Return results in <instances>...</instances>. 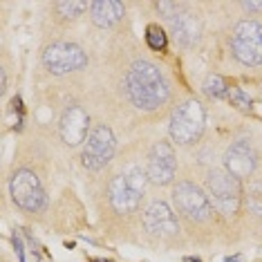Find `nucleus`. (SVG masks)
<instances>
[{"label": "nucleus", "instance_id": "obj_1", "mask_svg": "<svg viewBox=\"0 0 262 262\" xmlns=\"http://www.w3.org/2000/svg\"><path fill=\"white\" fill-rule=\"evenodd\" d=\"M126 88L130 101L139 110H157L168 101L170 90L164 74L157 70V65L148 61H137L130 65L126 76Z\"/></svg>", "mask_w": 262, "mask_h": 262}, {"label": "nucleus", "instance_id": "obj_2", "mask_svg": "<svg viewBox=\"0 0 262 262\" xmlns=\"http://www.w3.org/2000/svg\"><path fill=\"white\" fill-rule=\"evenodd\" d=\"M148 182H150L148 180V172L141 170L139 166H133L123 175L115 177L110 184V202L115 206V211L119 213L135 211L139 206V200L144 195Z\"/></svg>", "mask_w": 262, "mask_h": 262}, {"label": "nucleus", "instance_id": "obj_3", "mask_svg": "<svg viewBox=\"0 0 262 262\" xmlns=\"http://www.w3.org/2000/svg\"><path fill=\"white\" fill-rule=\"evenodd\" d=\"M206 115L198 101H184L170 117V137L177 144H195L204 133Z\"/></svg>", "mask_w": 262, "mask_h": 262}, {"label": "nucleus", "instance_id": "obj_4", "mask_svg": "<svg viewBox=\"0 0 262 262\" xmlns=\"http://www.w3.org/2000/svg\"><path fill=\"white\" fill-rule=\"evenodd\" d=\"M206 188L213 200V206L224 215H233L240 208L242 186L240 180L226 170H211L206 177Z\"/></svg>", "mask_w": 262, "mask_h": 262}, {"label": "nucleus", "instance_id": "obj_5", "mask_svg": "<svg viewBox=\"0 0 262 262\" xmlns=\"http://www.w3.org/2000/svg\"><path fill=\"white\" fill-rule=\"evenodd\" d=\"M233 54L244 65H262V25L255 20H242L233 29Z\"/></svg>", "mask_w": 262, "mask_h": 262}, {"label": "nucleus", "instance_id": "obj_6", "mask_svg": "<svg viewBox=\"0 0 262 262\" xmlns=\"http://www.w3.org/2000/svg\"><path fill=\"white\" fill-rule=\"evenodd\" d=\"M11 198L25 211H40L47 204V195L40 186V180L36 177V172L27 168L16 170L11 177Z\"/></svg>", "mask_w": 262, "mask_h": 262}, {"label": "nucleus", "instance_id": "obj_7", "mask_svg": "<svg viewBox=\"0 0 262 262\" xmlns=\"http://www.w3.org/2000/svg\"><path fill=\"white\" fill-rule=\"evenodd\" d=\"M115 155V135L108 126H97L88 135L83 146V166L88 170H101Z\"/></svg>", "mask_w": 262, "mask_h": 262}, {"label": "nucleus", "instance_id": "obj_8", "mask_svg": "<svg viewBox=\"0 0 262 262\" xmlns=\"http://www.w3.org/2000/svg\"><path fill=\"white\" fill-rule=\"evenodd\" d=\"M43 63L52 74H68L85 68L88 56L74 43H54L43 52Z\"/></svg>", "mask_w": 262, "mask_h": 262}, {"label": "nucleus", "instance_id": "obj_9", "mask_svg": "<svg viewBox=\"0 0 262 262\" xmlns=\"http://www.w3.org/2000/svg\"><path fill=\"white\" fill-rule=\"evenodd\" d=\"M172 200H175L177 208H180L184 215L195 220V222H202V220H206L211 215V202L202 193V188H198L190 182L177 184L175 190H172Z\"/></svg>", "mask_w": 262, "mask_h": 262}, {"label": "nucleus", "instance_id": "obj_10", "mask_svg": "<svg viewBox=\"0 0 262 262\" xmlns=\"http://www.w3.org/2000/svg\"><path fill=\"white\" fill-rule=\"evenodd\" d=\"M148 180L157 186H166L175 180L177 172V159L175 152H172V146L166 144V141H159V144L152 146L150 157H148Z\"/></svg>", "mask_w": 262, "mask_h": 262}, {"label": "nucleus", "instance_id": "obj_11", "mask_svg": "<svg viewBox=\"0 0 262 262\" xmlns=\"http://www.w3.org/2000/svg\"><path fill=\"white\" fill-rule=\"evenodd\" d=\"M144 226L152 235H159V237L175 235L177 231H180L175 213H172V208L166 204V202H152V204L146 208L144 211Z\"/></svg>", "mask_w": 262, "mask_h": 262}, {"label": "nucleus", "instance_id": "obj_12", "mask_svg": "<svg viewBox=\"0 0 262 262\" xmlns=\"http://www.w3.org/2000/svg\"><path fill=\"white\" fill-rule=\"evenodd\" d=\"M88 126H90V117L81 105H72L63 112L61 117V137L68 146H79L81 141L88 139Z\"/></svg>", "mask_w": 262, "mask_h": 262}, {"label": "nucleus", "instance_id": "obj_13", "mask_svg": "<svg viewBox=\"0 0 262 262\" xmlns=\"http://www.w3.org/2000/svg\"><path fill=\"white\" fill-rule=\"evenodd\" d=\"M224 166L226 172H231L233 177H249L255 170V150L247 139L235 141L233 146L224 155Z\"/></svg>", "mask_w": 262, "mask_h": 262}, {"label": "nucleus", "instance_id": "obj_14", "mask_svg": "<svg viewBox=\"0 0 262 262\" xmlns=\"http://www.w3.org/2000/svg\"><path fill=\"white\" fill-rule=\"evenodd\" d=\"M172 38L184 47L195 45L200 38V20L193 14H188V11L172 18Z\"/></svg>", "mask_w": 262, "mask_h": 262}, {"label": "nucleus", "instance_id": "obj_15", "mask_svg": "<svg viewBox=\"0 0 262 262\" xmlns=\"http://www.w3.org/2000/svg\"><path fill=\"white\" fill-rule=\"evenodd\" d=\"M90 14L97 27H112L115 23L121 20L123 5L119 0H97L90 5Z\"/></svg>", "mask_w": 262, "mask_h": 262}, {"label": "nucleus", "instance_id": "obj_16", "mask_svg": "<svg viewBox=\"0 0 262 262\" xmlns=\"http://www.w3.org/2000/svg\"><path fill=\"white\" fill-rule=\"evenodd\" d=\"M204 92H206V97H211V99H220L229 92V85H226V81L220 74H211V76H206V81H204Z\"/></svg>", "mask_w": 262, "mask_h": 262}, {"label": "nucleus", "instance_id": "obj_17", "mask_svg": "<svg viewBox=\"0 0 262 262\" xmlns=\"http://www.w3.org/2000/svg\"><path fill=\"white\" fill-rule=\"evenodd\" d=\"M247 204L255 215H262V182H251L247 190Z\"/></svg>", "mask_w": 262, "mask_h": 262}, {"label": "nucleus", "instance_id": "obj_18", "mask_svg": "<svg viewBox=\"0 0 262 262\" xmlns=\"http://www.w3.org/2000/svg\"><path fill=\"white\" fill-rule=\"evenodd\" d=\"M146 43L150 50H157V52H162L164 47H166V34H164V29L159 27V25H150L146 29Z\"/></svg>", "mask_w": 262, "mask_h": 262}, {"label": "nucleus", "instance_id": "obj_19", "mask_svg": "<svg viewBox=\"0 0 262 262\" xmlns=\"http://www.w3.org/2000/svg\"><path fill=\"white\" fill-rule=\"evenodd\" d=\"M229 97H231V101H233V105H237L240 110H244V112L251 110V97H249L242 88H233V90L229 92Z\"/></svg>", "mask_w": 262, "mask_h": 262}, {"label": "nucleus", "instance_id": "obj_20", "mask_svg": "<svg viewBox=\"0 0 262 262\" xmlns=\"http://www.w3.org/2000/svg\"><path fill=\"white\" fill-rule=\"evenodd\" d=\"M56 9L61 11V16H65V18H74V16H79L85 9V3H76V0H72V3H58Z\"/></svg>", "mask_w": 262, "mask_h": 262}, {"label": "nucleus", "instance_id": "obj_21", "mask_svg": "<svg viewBox=\"0 0 262 262\" xmlns=\"http://www.w3.org/2000/svg\"><path fill=\"white\" fill-rule=\"evenodd\" d=\"M157 9L164 14V18H170V20L180 16V5L177 3H166L164 0V3H157Z\"/></svg>", "mask_w": 262, "mask_h": 262}, {"label": "nucleus", "instance_id": "obj_22", "mask_svg": "<svg viewBox=\"0 0 262 262\" xmlns=\"http://www.w3.org/2000/svg\"><path fill=\"white\" fill-rule=\"evenodd\" d=\"M242 7L247 11H262V0L260 3H251V0H249V3H242Z\"/></svg>", "mask_w": 262, "mask_h": 262}, {"label": "nucleus", "instance_id": "obj_23", "mask_svg": "<svg viewBox=\"0 0 262 262\" xmlns=\"http://www.w3.org/2000/svg\"><path fill=\"white\" fill-rule=\"evenodd\" d=\"M186 262H200V260H198V258H195V260H193V258H186Z\"/></svg>", "mask_w": 262, "mask_h": 262}]
</instances>
